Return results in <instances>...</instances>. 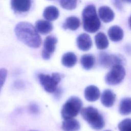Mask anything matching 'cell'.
<instances>
[{"mask_svg": "<svg viewBox=\"0 0 131 131\" xmlns=\"http://www.w3.org/2000/svg\"><path fill=\"white\" fill-rule=\"evenodd\" d=\"M84 94L86 100L90 102H94L98 99L100 97V92L97 86L91 85L85 89Z\"/></svg>", "mask_w": 131, "mask_h": 131, "instance_id": "obj_12", "label": "cell"}, {"mask_svg": "<svg viewBox=\"0 0 131 131\" xmlns=\"http://www.w3.org/2000/svg\"><path fill=\"white\" fill-rule=\"evenodd\" d=\"M61 128L63 131H78L80 124L78 120L74 118L65 119L62 123Z\"/></svg>", "mask_w": 131, "mask_h": 131, "instance_id": "obj_16", "label": "cell"}, {"mask_svg": "<svg viewBox=\"0 0 131 131\" xmlns=\"http://www.w3.org/2000/svg\"><path fill=\"white\" fill-rule=\"evenodd\" d=\"M80 63L83 69L89 70L94 67L95 63V59L94 56L92 54H84L81 57Z\"/></svg>", "mask_w": 131, "mask_h": 131, "instance_id": "obj_22", "label": "cell"}, {"mask_svg": "<svg viewBox=\"0 0 131 131\" xmlns=\"http://www.w3.org/2000/svg\"><path fill=\"white\" fill-rule=\"evenodd\" d=\"M98 15L100 19L104 23L112 21L114 18L113 11L107 6H101L99 8Z\"/></svg>", "mask_w": 131, "mask_h": 131, "instance_id": "obj_13", "label": "cell"}, {"mask_svg": "<svg viewBox=\"0 0 131 131\" xmlns=\"http://www.w3.org/2000/svg\"><path fill=\"white\" fill-rule=\"evenodd\" d=\"M128 25H129L130 28L131 29V16L129 17V18L128 19Z\"/></svg>", "mask_w": 131, "mask_h": 131, "instance_id": "obj_30", "label": "cell"}, {"mask_svg": "<svg viewBox=\"0 0 131 131\" xmlns=\"http://www.w3.org/2000/svg\"><path fill=\"white\" fill-rule=\"evenodd\" d=\"M62 90L60 88H57V90L54 93V95L56 98H59L62 94Z\"/></svg>", "mask_w": 131, "mask_h": 131, "instance_id": "obj_28", "label": "cell"}, {"mask_svg": "<svg viewBox=\"0 0 131 131\" xmlns=\"http://www.w3.org/2000/svg\"><path fill=\"white\" fill-rule=\"evenodd\" d=\"M114 5H115L118 9H121L122 8V5L120 0H114Z\"/></svg>", "mask_w": 131, "mask_h": 131, "instance_id": "obj_29", "label": "cell"}, {"mask_svg": "<svg viewBox=\"0 0 131 131\" xmlns=\"http://www.w3.org/2000/svg\"><path fill=\"white\" fill-rule=\"evenodd\" d=\"M32 0H11L12 9L18 12H28L31 6Z\"/></svg>", "mask_w": 131, "mask_h": 131, "instance_id": "obj_9", "label": "cell"}, {"mask_svg": "<svg viewBox=\"0 0 131 131\" xmlns=\"http://www.w3.org/2000/svg\"><path fill=\"white\" fill-rule=\"evenodd\" d=\"M105 131H110V130H105Z\"/></svg>", "mask_w": 131, "mask_h": 131, "instance_id": "obj_33", "label": "cell"}, {"mask_svg": "<svg viewBox=\"0 0 131 131\" xmlns=\"http://www.w3.org/2000/svg\"><path fill=\"white\" fill-rule=\"evenodd\" d=\"M7 75V71L4 68L0 69V92L3 86Z\"/></svg>", "mask_w": 131, "mask_h": 131, "instance_id": "obj_25", "label": "cell"}, {"mask_svg": "<svg viewBox=\"0 0 131 131\" xmlns=\"http://www.w3.org/2000/svg\"><path fill=\"white\" fill-rule=\"evenodd\" d=\"M14 86L16 89H22L24 87L25 84L23 82V81H22L21 80H16L14 82Z\"/></svg>", "mask_w": 131, "mask_h": 131, "instance_id": "obj_27", "label": "cell"}, {"mask_svg": "<svg viewBox=\"0 0 131 131\" xmlns=\"http://www.w3.org/2000/svg\"><path fill=\"white\" fill-rule=\"evenodd\" d=\"M118 127L120 131H131V119L126 118L122 120Z\"/></svg>", "mask_w": 131, "mask_h": 131, "instance_id": "obj_24", "label": "cell"}, {"mask_svg": "<svg viewBox=\"0 0 131 131\" xmlns=\"http://www.w3.org/2000/svg\"><path fill=\"white\" fill-rule=\"evenodd\" d=\"M80 113L83 119L93 129L100 130L104 126L103 117L95 107L90 106L83 108Z\"/></svg>", "mask_w": 131, "mask_h": 131, "instance_id": "obj_3", "label": "cell"}, {"mask_svg": "<svg viewBox=\"0 0 131 131\" xmlns=\"http://www.w3.org/2000/svg\"><path fill=\"white\" fill-rule=\"evenodd\" d=\"M95 41L97 48L99 50L106 49L109 45L107 38L103 32H99L95 35Z\"/></svg>", "mask_w": 131, "mask_h": 131, "instance_id": "obj_19", "label": "cell"}, {"mask_svg": "<svg viewBox=\"0 0 131 131\" xmlns=\"http://www.w3.org/2000/svg\"><path fill=\"white\" fill-rule=\"evenodd\" d=\"M78 0H60L61 6L64 9L72 10L74 9L77 4Z\"/></svg>", "mask_w": 131, "mask_h": 131, "instance_id": "obj_23", "label": "cell"}, {"mask_svg": "<svg viewBox=\"0 0 131 131\" xmlns=\"http://www.w3.org/2000/svg\"><path fill=\"white\" fill-rule=\"evenodd\" d=\"M125 75V70L122 65H117L112 68L105 77V82L111 85L121 83Z\"/></svg>", "mask_w": 131, "mask_h": 131, "instance_id": "obj_7", "label": "cell"}, {"mask_svg": "<svg viewBox=\"0 0 131 131\" xmlns=\"http://www.w3.org/2000/svg\"><path fill=\"white\" fill-rule=\"evenodd\" d=\"M52 24L48 20H38L35 23V29L38 32L43 35L51 32L53 30Z\"/></svg>", "mask_w": 131, "mask_h": 131, "instance_id": "obj_14", "label": "cell"}, {"mask_svg": "<svg viewBox=\"0 0 131 131\" xmlns=\"http://www.w3.org/2000/svg\"><path fill=\"white\" fill-rule=\"evenodd\" d=\"M116 100L115 94L111 90H105L101 96V102L106 107H112Z\"/></svg>", "mask_w": 131, "mask_h": 131, "instance_id": "obj_11", "label": "cell"}, {"mask_svg": "<svg viewBox=\"0 0 131 131\" xmlns=\"http://www.w3.org/2000/svg\"><path fill=\"white\" fill-rule=\"evenodd\" d=\"M119 112L122 115L131 114V98L125 97L121 100L119 103Z\"/></svg>", "mask_w": 131, "mask_h": 131, "instance_id": "obj_20", "label": "cell"}, {"mask_svg": "<svg viewBox=\"0 0 131 131\" xmlns=\"http://www.w3.org/2000/svg\"><path fill=\"white\" fill-rule=\"evenodd\" d=\"M57 39L56 37L52 35L47 36L43 42V48L42 51V57L45 60H48L54 52Z\"/></svg>", "mask_w": 131, "mask_h": 131, "instance_id": "obj_8", "label": "cell"}, {"mask_svg": "<svg viewBox=\"0 0 131 131\" xmlns=\"http://www.w3.org/2000/svg\"><path fill=\"white\" fill-rule=\"evenodd\" d=\"M43 17L48 21H53L58 18L59 12L58 9L54 6H50L46 7L43 12Z\"/></svg>", "mask_w": 131, "mask_h": 131, "instance_id": "obj_17", "label": "cell"}, {"mask_svg": "<svg viewBox=\"0 0 131 131\" xmlns=\"http://www.w3.org/2000/svg\"><path fill=\"white\" fill-rule=\"evenodd\" d=\"M76 43L78 49L83 51H88L92 46V39L86 33L80 34L77 38Z\"/></svg>", "mask_w": 131, "mask_h": 131, "instance_id": "obj_10", "label": "cell"}, {"mask_svg": "<svg viewBox=\"0 0 131 131\" xmlns=\"http://www.w3.org/2000/svg\"><path fill=\"white\" fill-rule=\"evenodd\" d=\"M82 17L83 27L85 31L93 33L99 29L101 23L97 15L96 8L93 5H88L84 8Z\"/></svg>", "mask_w": 131, "mask_h": 131, "instance_id": "obj_2", "label": "cell"}, {"mask_svg": "<svg viewBox=\"0 0 131 131\" xmlns=\"http://www.w3.org/2000/svg\"><path fill=\"white\" fill-rule=\"evenodd\" d=\"M108 35L112 41L118 42L122 39L123 37V31L119 26H113L109 28Z\"/></svg>", "mask_w": 131, "mask_h": 131, "instance_id": "obj_15", "label": "cell"}, {"mask_svg": "<svg viewBox=\"0 0 131 131\" xmlns=\"http://www.w3.org/2000/svg\"><path fill=\"white\" fill-rule=\"evenodd\" d=\"M29 111L31 114L36 115L39 112V108L37 104L34 103H32L29 106Z\"/></svg>", "mask_w": 131, "mask_h": 131, "instance_id": "obj_26", "label": "cell"}, {"mask_svg": "<svg viewBox=\"0 0 131 131\" xmlns=\"http://www.w3.org/2000/svg\"><path fill=\"white\" fill-rule=\"evenodd\" d=\"M77 58L76 55L71 52L64 53L61 58V63L62 65L67 68H72L74 67L77 62Z\"/></svg>", "mask_w": 131, "mask_h": 131, "instance_id": "obj_18", "label": "cell"}, {"mask_svg": "<svg viewBox=\"0 0 131 131\" xmlns=\"http://www.w3.org/2000/svg\"><path fill=\"white\" fill-rule=\"evenodd\" d=\"M30 131H37V130H30Z\"/></svg>", "mask_w": 131, "mask_h": 131, "instance_id": "obj_32", "label": "cell"}, {"mask_svg": "<svg viewBox=\"0 0 131 131\" xmlns=\"http://www.w3.org/2000/svg\"><path fill=\"white\" fill-rule=\"evenodd\" d=\"M38 78L41 85L47 92L54 93L61 80V75L58 73H53L51 75L41 73L38 74Z\"/></svg>", "mask_w": 131, "mask_h": 131, "instance_id": "obj_5", "label": "cell"}, {"mask_svg": "<svg viewBox=\"0 0 131 131\" xmlns=\"http://www.w3.org/2000/svg\"><path fill=\"white\" fill-rule=\"evenodd\" d=\"M99 64L104 68H112L117 65L125 63V59L121 55L110 54L106 52H101L98 56Z\"/></svg>", "mask_w": 131, "mask_h": 131, "instance_id": "obj_6", "label": "cell"}, {"mask_svg": "<svg viewBox=\"0 0 131 131\" xmlns=\"http://www.w3.org/2000/svg\"><path fill=\"white\" fill-rule=\"evenodd\" d=\"M80 25L79 18L76 16H70L68 17L63 23L62 27L64 29H69L74 31L77 30Z\"/></svg>", "mask_w": 131, "mask_h": 131, "instance_id": "obj_21", "label": "cell"}, {"mask_svg": "<svg viewBox=\"0 0 131 131\" xmlns=\"http://www.w3.org/2000/svg\"><path fill=\"white\" fill-rule=\"evenodd\" d=\"M82 107V102L79 98L76 96L71 97L62 106L61 111L62 118L64 120L73 118L81 111Z\"/></svg>", "mask_w": 131, "mask_h": 131, "instance_id": "obj_4", "label": "cell"}, {"mask_svg": "<svg viewBox=\"0 0 131 131\" xmlns=\"http://www.w3.org/2000/svg\"><path fill=\"white\" fill-rule=\"evenodd\" d=\"M122 1L126 3H131V0H122Z\"/></svg>", "mask_w": 131, "mask_h": 131, "instance_id": "obj_31", "label": "cell"}, {"mask_svg": "<svg viewBox=\"0 0 131 131\" xmlns=\"http://www.w3.org/2000/svg\"><path fill=\"white\" fill-rule=\"evenodd\" d=\"M14 31L17 38L29 47L37 48L40 47L41 39L38 32L31 24L22 21L15 26Z\"/></svg>", "mask_w": 131, "mask_h": 131, "instance_id": "obj_1", "label": "cell"}]
</instances>
